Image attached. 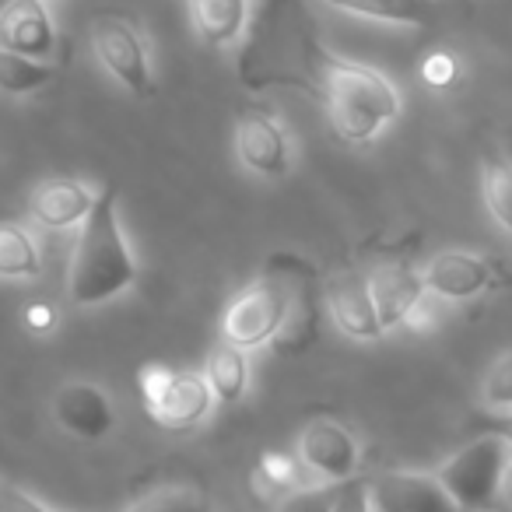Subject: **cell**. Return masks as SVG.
Returning a JSON list of instances; mask_svg holds the SVG:
<instances>
[{
	"label": "cell",
	"instance_id": "1",
	"mask_svg": "<svg viewBox=\"0 0 512 512\" xmlns=\"http://www.w3.org/2000/svg\"><path fill=\"white\" fill-rule=\"evenodd\" d=\"M137 285V256L120 225V197L102 190L95 211L81 225L74 246L71 274H67V299L74 309H99L127 295Z\"/></svg>",
	"mask_w": 512,
	"mask_h": 512
},
{
	"label": "cell",
	"instance_id": "2",
	"mask_svg": "<svg viewBox=\"0 0 512 512\" xmlns=\"http://www.w3.org/2000/svg\"><path fill=\"white\" fill-rule=\"evenodd\" d=\"M323 99L337 137L348 144H369L400 116V92L390 78L365 64L330 57L323 64Z\"/></svg>",
	"mask_w": 512,
	"mask_h": 512
},
{
	"label": "cell",
	"instance_id": "3",
	"mask_svg": "<svg viewBox=\"0 0 512 512\" xmlns=\"http://www.w3.org/2000/svg\"><path fill=\"white\" fill-rule=\"evenodd\" d=\"M509 456H512V442L502 439L498 432H491L449 456L435 470V477L449 491V498L460 505V512H484L498 498Z\"/></svg>",
	"mask_w": 512,
	"mask_h": 512
},
{
	"label": "cell",
	"instance_id": "4",
	"mask_svg": "<svg viewBox=\"0 0 512 512\" xmlns=\"http://www.w3.org/2000/svg\"><path fill=\"white\" fill-rule=\"evenodd\" d=\"M88 43H92V53L102 64V71L120 88H127L134 99L155 95V67H151L148 43L130 18L95 15L88 22Z\"/></svg>",
	"mask_w": 512,
	"mask_h": 512
},
{
	"label": "cell",
	"instance_id": "5",
	"mask_svg": "<svg viewBox=\"0 0 512 512\" xmlns=\"http://www.w3.org/2000/svg\"><path fill=\"white\" fill-rule=\"evenodd\" d=\"M292 313V288L278 278H256L221 313V341L242 351H256L281 334Z\"/></svg>",
	"mask_w": 512,
	"mask_h": 512
},
{
	"label": "cell",
	"instance_id": "6",
	"mask_svg": "<svg viewBox=\"0 0 512 512\" xmlns=\"http://www.w3.org/2000/svg\"><path fill=\"white\" fill-rule=\"evenodd\" d=\"M295 456L302 460L306 474L320 477L327 484L351 481L358 474V463H362L358 439L341 421H330V418H316L302 428L299 442H295Z\"/></svg>",
	"mask_w": 512,
	"mask_h": 512
},
{
	"label": "cell",
	"instance_id": "7",
	"mask_svg": "<svg viewBox=\"0 0 512 512\" xmlns=\"http://www.w3.org/2000/svg\"><path fill=\"white\" fill-rule=\"evenodd\" d=\"M235 158L260 179H285L295 165L292 137L274 116L249 109L235 123Z\"/></svg>",
	"mask_w": 512,
	"mask_h": 512
},
{
	"label": "cell",
	"instance_id": "8",
	"mask_svg": "<svg viewBox=\"0 0 512 512\" xmlns=\"http://www.w3.org/2000/svg\"><path fill=\"white\" fill-rule=\"evenodd\" d=\"M53 425L81 442H102L116 428V404L95 383H64L50 400Z\"/></svg>",
	"mask_w": 512,
	"mask_h": 512
},
{
	"label": "cell",
	"instance_id": "9",
	"mask_svg": "<svg viewBox=\"0 0 512 512\" xmlns=\"http://www.w3.org/2000/svg\"><path fill=\"white\" fill-rule=\"evenodd\" d=\"M372 512H460L435 474L386 470L369 481Z\"/></svg>",
	"mask_w": 512,
	"mask_h": 512
},
{
	"label": "cell",
	"instance_id": "10",
	"mask_svg": "<svg viewBox=\"0 0 512 512\" xmlns=\"http://www.w3.org/2000/svg\"><path fill=\"white\" fill-rule=\"evenodd\" d=\"M0 50L50 64L57 53V25L46 0H8L0 8Z\"/></svg>",
	"mask_w": 512,
	"mask_h": 512
},
{
	"label": "cell",
	"instance_id": "11",
	"mask_svg": "<svg viewBox=\"0 0 512 512\" xmlns=\"http://www.w3.org/2000/svg\"><path fill=\"white\" fill-rule=\"evenodd\" d=\"M425 292L442 302H467L481 295L491 281V267L484 256L470 253V249H442L428 260L421 271Z\"/></svg>",
	"mask_w": 512,
	"mask_h": 512
},
{
	"label": "cell",
	"instance_id": "12",
	"mask_svg": "<svg viewBox=\"0 0 512 512\" xmlns=\"http://www.w3.org/2000/svg\"><path fill=\"white\" fill-rule=\"evenodd\" d=\"M99 204V193L92 190L81 179H46L32 190L29 197V218L39 228H50V232H64V228L85 225L88 214Z\"/></svg>",
	"mask_w": 512,
	"mask_h": 512
},
{
	"label": "cell",
	"instance_id": "13",
	"mask_svg": "<svg viewBox=\"0 0 512 512\" xmlns=\"http://www.w3.org/2000/svg\"><path fill=\"white\" fill-rule=\"evenodd\" d=\"M327 309L334 316L337 330L351 341H379L386 334L379 323L376 302L369 292V278L362 274H337L327 285Z\"/></svg>",
	"mask_w": 512,
	"mask_h": 512
},
{
	"label": "cell",
	"instance_id": "14",
	"mask_svg": "<svg viewBox=\"0 0 512 512\" xmlns=\"http://www.w3.org/2000/svg\"><path fill=\"white\" fill-rule=\"evenodd\" d=\"M214 407V393L207 386L204 372H193V369H172V379L165 383L162 397L148 407L151 421L162 428H193L211 414Z\"/></svg>",
	"mask_w": 512,
	"mask_h": 512
},
{
	"label": "cell",
	"instance_id": "15",
	"mask_svg": "<svg viewBox=\"0 0 512 512\" xmlns=\"http://www.w3.org/2000/svg\"><path fill=\"white\" fill-rule=\"evenodd\" d=\"M369 292H372V302H376L383 330L404 327L407 313L428 295L421 274L407 264H379L376 271L369 274Z\"/></svg>",
	"mask_w": 512,
	"mask_h": 512
},
{
	"label": "cell",
	"instance_id": "16",
	"mask_svg": "<svg viewBox=\"0 0 512 512\" xmlns=\"http://www.w3.org/2000/svg\"><path fill=\"white\" fill-rule=\"evenodd\" d=\"M190 25L211 50H232L249 25V0H186Z\"/></svg>",
	"mask_w": 512,
	"mask_h": 512
},
{
	"label": "cell",
	"instance_id": "17",
	"mask_svg": "<svg viewBox=\"0 0 512 512\" xmlns=\"http://www.w3.org/2000/svg\"><path fill=\"white\" fill-rule=\"evenodd\" d=\"M316 4L397 29H425L439 15V0H316Z\"/></svg>",
	"mask_w": 512,
	"mask_h": 512
},
{
	"label": "cell",
	"instance_id": "18",
	"mask_svg": "<svg viewBox=\"0 0 512 512\" xmlns=\"http://www.w3.org/2000/svg\"><path fill=\"white\" fill-rule=\"evenodd\" d=\"M43 274V249L36 235L15 221H0V281H36Z\"/></svg>",
	"mask_w": 512,
	"mask_h": 512
},
{
	"label": "cell",
	"instance_id": "19",
	"mask_svg": "<svg viewBox=\"0 0 512 512\" xmlns=\"http://www.w3.org/2000/svg\"><path fill=\"white\" fill-rule=\"evenodd\" d=\"M204 379L211 386L214 400H221V404L242 400L249 390V351L235 348L228 341H218L211 348V355H207Z\"/></svg>",
	"mask_w": 512,
	"mask_h": 512
},
{
	"label": "cell",
	"instance_id": "20",
	"mask_svg": "<svg viewBox=\"0 0 512 512\" xmlns=\"http://www.w3.org/2000/svg\"><path fill=\"white\" fill-rule=\"evenodd\" d=\"M53 78H57V67L53 64L0 50V92L11 95V99H29V95L43 92Z\"/></svg>",
	"mask_w": 512,
	"mask_h": 512
},
{
	"label": "cell",
	"instance_id": "21",
	"mask_svg": "<svg viewBox=\"0 0 512 512\" xmlns=\"http://www.w3.org/2000/svg\"><path fill=\"white\" fill-rule=\"evenodd\" d=\"M123 512H214V505L197 484H162L130 502Z\"/></svg>",
	"mask_w": 512,
	"mask_h": 512
},
{
	"label": "cell",
	"instance_id": "22",
	"mask_svg": "<svg viewBox=\"0 0 512 512\" xmlns=\"http://www.w3.org/2000/svg\"><path fill=\"white\" fill-rule=\"evenodd\" d=\"M256 484L267 491H288V488H299L302 484V460L295 453H278V449H264L260 460H256Z\"/></svg>",
	"mask_w": 512,
	"mask_h": 512
},
{
	"label": "cell",
	"instance_id": "23",
	"mask_svg": "<svg viewBox=\"0 0 512 512\" xmlns=\"http://www.w3.org/2000/svg\"><path fill=\"white\" fill-rule=\"evenodd\" d=\"M481 193L488 204L491 218L512 235V169L509 165L488 162L481 172Z\"/></svg>",
	"mask_w": 512,
	"mask_h": 512
},
{
	"label": "cell",
	"instance_id": "24",
	"mask_svg": "<svg viewBox=\"0 0 512 512\" xmlns=\"http://www.w3.org/2000/svg\"><path fill=\"white\" fill-rule=\"evenodd\" d=\"M481 400L495 411H512V351L488 369L481 383Z\"/></svg>",
	"mask_w": 512,
	"mask_h": 512
},
{
	"label": "cell",
	"instance_id": "25",
	"mask_svg": "<svg viewBox=\"0 0 512 512\" xmlns=\"http://www.w3.org/2000/svg\"><path fill=\"white\" fill-rule=\"evenodd\" d=\"M337 484H313V488H295L285 502L278 505V512H330L334 509Z\"/></svg>",
	"mask_w": 512,
	"mask_h": 512
},
{
	"label": "cell",
	"instance_id": "26",
	"mask_svg": "<svg viewBox=\"0 0 512 512\" xmlns=\"http://www.w3.org/2000/svg\"><path fill=\"white\" fill-rule=\"evenodd\" d=\"M460 74V64H456L453 53H428L425 64H421V81L428 88H449Z\"/></svg>",
	"mask_w": 512,
	"mask_h": 512
},
{
	"label": "cell",
	"instance_id": "27",
	"mask_svg": "<svg viewBox=\"0 0 512 512\" xmlns=\"http://www.w3.org/2000/svg\"><path fill=\"white\" fill-rule=\"evenodd\" d=\"M330 512H372V495H369V481H351L337 484V495H334V509Z\"/></svg>",
	"mask_w": 512,
	"mask_h": 512
},
{
	"label": "cell",
	"instance_id": "28",
	"mask_svg": "<svg viewBox=\"0 0 512 512\" xmlns=\"http://www.w3.org/2000/svg\"><path fill=\"white\" fill-rule=\"evenodd\" d=\"M169 379H172V365H162V362H148L141 372H137V390H141L144 407H151L158 397H162Z\"/></svg>",
	"mask_w": 512,
	"mask_h": 512
},
{
	"label": "cell",
	"instance_id": "29",
	"mask_svg": "<svg viewBox=\"0 0 512 512\" xmlns=\"http://www.w3.org/2000/svg\"><path fill=\"white\" fill-rule=\"evenodd\" d=\"M0 512H53V509H46L36 495H29L18 484L0 481Z\"/></svg>",
	"mask_w": 512,
	"mask_h": 512
},
{
	"label": "cell",
	"instance_id": "30",
	"mask_svg": "<svg viewBox=\"0 0 512 512\" xmlns=\"http://www.w3.org/2000/svg\"><path fill=\"white\" fill-rule=\"evenodd\" d=\"M57 323H60L57 309L46 306V302H32V306L25 309V330H32L36 337L53 334V330H57Z\"/></svg>",
	"mask_w": 512,
	"mask_h": 512
},
{
	"label": "cell",
	"instance_id": "31",
	"mask_svg": "<svg viewBox=\"0 0 512 512\" xmlns=\"http://www.w3.org/2000/svg\"><path fill=\"white\" fill-rule=\"evenodd\" d=\"M404 327L411 330V334H428V330L439 327V309H435L432 295H425V299H421L418 306H414L411 313H407Z\"/></svg>",
	"mask_w": 512,
	"mask_h": 512
},
{
	"label": "cell",
	"instance_id": "32",
	"mask_svg": "<svg viewBox=\"0 0 512 512\" xmlns=\"http://www.w3.org/2000/svg\"><path fill=\"white\" fill-rule=\"evenodd\" d=\"M498 498L505 502V509H512V456L505 463V474H502V488H498Z\"/></svg>",
	"mask_w": 512,
	"mask_h": 512
},
{
	"label": "cell",
	"instance_id": "33",
	"mask_svg": "<svg viewBox=\"0 0 512 512\" xmlns=\"http://www.w3.org/2000/svg\"><path fill=\"white\" fill-rule=\"evenodd\" d=\"M498 435H502V439H509V442H512V411L505 414V418H498Z\"/></svg>",
	"mask_w": 512,
	"mask_h": 512
}]
</instances>
